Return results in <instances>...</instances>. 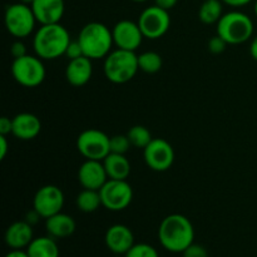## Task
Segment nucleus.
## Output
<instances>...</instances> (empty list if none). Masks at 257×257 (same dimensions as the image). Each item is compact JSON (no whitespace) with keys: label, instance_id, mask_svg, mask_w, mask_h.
Listing matches in <instances>:
<instances>
[{"label":"nucleus","instance_id":"obj_1","mask_svg":"<svg viewBox=\"0 0 257 257\" xmlns=\"http://www.w3.org/2000/svg\"><path fill=\"white\" fill-rule=\"evenodd\" d=\"M158 240L170 252H183L195 241V228L186 216L172 213L161 222Z\"/></svg>","mask_w":257,"mask_h":257},{"label":"nucleus","instance_id":"obj_2","mask_svg":"<svg viewBox=\"0 0 257 257\" xmlns=\"http://www.w3.org/2000/svg\"><path fill=\"white\" fill-rule=\"evenodd\" d=\"M68 30L60 23L40 25L33 39V48L43 60H53L65 54L70 43Z\"/></svg>","mask_w":257,"mask_h":257},{"label":"nucleus","instance_id":"obj_3","mask_svg":"<svg viewBox=\"0 0 257 257\" xmlns=\"http://www.w3.org/2000/svg\"><path fill=\"white\" fill-rule=\"evenodd\" d=\"M78 42L82 47L83 55L92 60L105 58L114 44L112 30L103 23L92 22L80 29Z\"/></svg>","mask_w":257,"mask_h":257},{"label":"nucleus","instance_id":"obj_4","mask_svg":"<svg viewBox=\"0 0 257 257\" xmlns=\"http://www.w3.org/2000/svg\"><path fill=\"white\" fill-rule=\"evenodd\" d=\"M103 70L109 82L114 84H124L132 80L140 70L138 55L132 50L117 48L104 58Z\"/></svg>","mask_w":257,"mask_h":257},{"label":"nucleus","instance_id":"obj_5","mask_svg":"<svg viewBox=\"0 0 257 257\" xmlns=\"http://www.w3.org/2000/svg\"><path fill=\"white\" fill-rule=\"evenodd\" d=\"M217 34L223 38L227 44H241L252 37L253 23L245 13H226L217 23Z\"/></svg>","mask_w":257,"mask_h":257},{"label":"nucleus","instance_id":"obj_6","mask_svg":"<svg viewBox=\"0 0 257 257\" xmlns=\"http://www.w3.org/2000/svg\"><path fill=\"white\" fill-rule=\"evenodd\" d=\"M4 22L8 32L18 39L29 37L38 23L32 7L20 2L7 8Z\"/></svg>","mask_w":257,"mask_h":257},{"label":"nucleus","instance_id":"obj_7","mask_svg":"<svg viewBox=\"0 0 257 257\" xmlns=\"http://www.w3.org/2000/svg\"><path fill=\"white\" fill-rule=\"evenodd\" d=\"M12 74L20 85L34 88L42 84L45 79V67L42 58L34 55H24L14 59L12 64Z\"/></svg>","mask_w":257,"mask_h":257},{"label":"nucleus","instance_id":"obj_8","mask_svg":"<svg viewBox=\"0 0 257 257\" xmlns=\"http://www.w3.org/2000/svg\"><path fill=\"white\" fill-rule=\"evenodd\" d=\"M77 150L85 160L103 161L110 153V137L102 131L89 128L78 136Z\"/></svg>","mask_w":257,"mask_h":257},{"label":"nucleus","instance_id":"obj_9","mask_svg":"<svg viewBox=\"0 0 257 257\" xmlns=\"http://www.w3.org/2000/svg\"><path fill=\"white\" fill-rule=\"evenodd\" d=\"M99 193L103 207L114 212L127 208L133 200V190L127 180H108Z\"/></svg>","mask_w":257,"mask_h":257},{"label":"nucleus","instance_id":"obj_10","mask_svg":"<svg viewBox=\"0 0 257 257\" xmlns=\"http://www.w3.org/2000/svg\"><path fill=\"white\" fill-rule=\"evenodd\" d=\"M137 23L143 37L148 39H158L162 38L170 29L171 18L168 10L162 9L157 5H152L146 8L141 13Z\"/></svg>","mask_w":257,"mask_h":257},{"label":"nucleus","instance_id":"obj_11","mask_svg":"<svg viewBox=\"0 0 257 257\" xmlns=\"http://www.w3.org/2000/svg\"><path fill=\"white\" fill-rule=\"evenodd\" d=\"M145 162L156 172H165L172 167L175 162V150L163 138H153L150 145L143 150Z\"/></svg>","mask_w":257,"mask_h":257},{"label":"nucleus","instance_id":"obj_12","mask_svg":"<svg viewBox=\"0 0 257 257\" xmlns=\"http://www.w3.org/2000/svg\"><path fill=\"white\" fill-rule=\"evenodd\" d=\"M64 206V193L58 186L47 185L37 191L33 200V208L42 216V218H49L62 212Z\"/></svg>","mask_w":257,"mask_h":257},{"label":"nucleus","instance_id":"obj_13","mask_svg":"<svg viewBox=\"0 0 257 257\" xmlns=\"http://www.w3.org/2000/svg\"><path fill=\"white\" fill-rule=\"evenodd\" d=\"M113 42L119 49L132 50L136 52L141 47L143 40V34L138 23L132 20H120L112 29Z\"/></svg>","mask_w":257,"mask_h":257},{"label":"nucleus","instance_id":"obj_14","mask_svg":"<svg viewBox=\"0 0 257 257\" xmlns=\"http://www.w3.org/2000/svg\"><path fill=\"white\" fill-rule=\"evenodd\" d=\"M108 180L103 161L85 160L78 170V181L87 190L99 191Z\"/></svg>","mask_w":257,"mask_h":257},{"label":"nucleus","instance_id":"obj_15","mask_svg":"<svg viewBox=\"0 0 257 257\" xmlns=\"http://www.w3.org/2000/svg\"><path fill=\"white\" fill-rule=\"evenodd\" d=\"M105 246L108 250L112 251L115 255H125L130 248L135 245V236L130 227L125 225L110 226L105 232Z\"/></svg>","mask_w":257,"mask_h":257},{"label":"nucleus","instance_id":"obj_16","mask_svg":"<svg viewBox=\"0 0 257 257\" xmlns=\"http://www.w3.org/2000/svg\"><path fill=\"white\" fill-rule=\"evenodd\" d=\"M30 7L40 25L60 23L65 12L64 0H34Z\"/></svg>","mask_w":257,"mask_h":257},{"label":"nucleus","instance_id":"obj_17","mask_svg":"<svg viewBox=\"0 0 257 257\" xmlns=\"http://www.w3.org/2000/svg\"><path fill=\"white\" fill-rule=\"evenodd\" d=\"M42 131L40 119L33 113H19L13 118V136L22 141L34 140Z\"/></svg>","mask_w":257,"mask_h":257},{"label":"nucleus","instance_id":"obj_18","mask_svg":"<svg viewBox=\"0 0 257 257\" xmlns=\"http://www.w3.org/2000/svg\"><path fill=\"white\" fill-rule=\"evenodd\" d=\"M93 75L92 59L87 57H79L72 59L65 68V78L68 83L74 87H83L90 80Z\"/></svg>","mask_w":257,"mask_h":257},{"label":"nucleus","instance_id":"obj_19","mask_svg":"<svg viewBox=\"0 0 257 257\" xmlns=\"http://www.w3.org/2000/svg\"><path fill=\"white\" fill-rule=\"evenodd\" d=\"M33 240V226L25 220L12 223L5 232V243L12 250L27 248Z\"/></svg>","mask_w":257,"mask_h":257},{"label":"nucleus","instance_id":"obj_20","mask_svg":"<svg viewBox=\"0 0 257 257\" xmlns=\"http://www.w3.org/2000/svg\"><path fill=\"white\" fill-rule=\"evenodd\" d=\"M45 228L48 235L54 238L69 237L77 228L74 218L67 213L59 212L45 220Z\"/></svg>","mask_w":257,"mask_h":257},{"label":"nucleus","instance_id":"obj_21","mask_svg":"<svg viewBox=\"0 0 257 257\" xmlns=\"http://www.w3.org/2000/svg\"><path fill=\"white\" fill-rule=\"evenodd\" d=\"M109 180H127L131 175V163L124 155L109 153L103 160Z\"/></svg>","mask_w":257,"mask_h":257},{"label":"nucleus","instance_id":"obj_22","mask_svg":"<svg viewBox=\"0 0 257 257\" xmlns=\"http://www.w3.org/2000/svg\"><path fill=\"white\" fill-rule=\"evenodd\" d=\"M29 257H59V247L52 236L37 237L27 247Z\"/></svg>","mask_w":257,"mask_h":257},{"label":"nucleus","instance_id":"obj_23","mask_svg":"<svg viewBox=\"0 0 257 257\" xmlns=\"http://www.w3.org/2000/svg\"><path fill=\"white\" fill-rule=\"evenodd\" d=\"M223 8L221 0H205L198 10V18L203 24H217L222 18Z\"/></svg>","mask_w":257,"mask_h":257},{"label":"nucleus","instance_id":"obj_24","mask_svg":"<svg viewBox=\"0 0 257 257\" xmlns=\"http://www.w3.org/2000/svg\"><path fill=\"white\" fill-rule=\"evenodd\" d=\"M77 207L79 208L82 212L90 213L97 211L98 208L102 206V198H100L99 191L97 190H84L77 196Z\"/></svg>","mask_w":257,"mask_h":257},{"label":"nucleus","instance_id":"obj_25","mask_svg":"<svg viewBox=\"0 0 257 257\" xmlns=\"http://www.w3.org/2000/svg\"><path fill=\"white\" fill-rule=\"evenodd\" d=\"M163 60L158 53L156 52H145L138 55V65L142 72L148 73V74H155L160 72L162 68Z\"/></svg>","mask_w":257,"mask_h":257},{"label":"nucleus","instance_id":"obj_26","mask_svg":"<svg viewBox=\"0 0 257 257\" xmlns=\"http://www.w3.org/2000/svg\"><path fill=\"white\" fill-rule=\"evenodd\" d=\"M128 138L131 141V145L136 148H142L145 150L148 145L151 143V141L153 140L152 133L150 132L148 128H146L145 125H133L127 133Z\"/></svg>","mask_w":257,"mask_h":257},{"label":"nucleus","instance_id":"obj_27","mask_svg":"<svg viewBox=\"0 0 257 257\" xmlns=\"http://www.w3.org/2000/svg\"><path fill=\"white\" fill-rule=\"evenodd\" d=\"M124 257H160L157 250L148 243H135Z\"/></svg>","mask_w":257,"mask_h":257},{"label":"nucleus","instance_id":"obj_28","mask_svg":"<svg viewBox=\"0 0 257 257\" xmlns=\"http://www.w3.org/2000/svg\"><path fill=\"white\" fill-rule=\"evenodd\" d=\"M131 141L127 135H117L110 137V153L125 155L131 148Z\"/></svg>","mask_w":257,"mask_h":257},{"label":"nucleus","instance_id":"obj_29","mask_svg":"<svg viewBox=\"0 0 257 257\" xmlns=\"http://www.w3.org/2000/svg\"><path fill=\"white\" fill-rule=\"evenodd\" d=\"M207 47L211 53H213V54H220V53L225 52L226 47H227V42L223 38H221L218 34H216L215 37H212L208 40Z\"/></svg>","mask_w":257,"mask_h":257},{"label":"nucleus","instance_id":"obj_30","mask_svg":"<svg viewBox=\"0 0 257 257\" xmlns=\"http://www.w3.org/2000/svg\"><path fill=\"white\" fill-rule=\"evenodd\" d=\"M183 257H208L207 250L203 246L193 242L182 252Z\"/></svg>","mask_w":257,"mask_h":257},{"label":"nucleus","instance_id":"obj_31","mask_svg":"<svg viewBox=\"0 0 257 257\" xmlns=\"http://www.w3.org/2000/svg\"><path fill=\"white\" fill-rule=\"evenodd\" d=\"M64 55L69 60L77 59V58L83 57V50H82V47H80L79 42H78V39L70 40V43H69V45H68L67 50H65Z\"/></svg>","mask_w":257,"mask_h":257},{"label":"nucleus","instance_id":"obj_32","mask_svg":"<svg viewBox=\"0 0 257 257\" xmlns=\"http://www.w3.org/2000/svg\"><path fill=\"white\" fill-rule=\"evenodd\" d=\"M10 53H12L14 59H18V58H22L28 54L27 47H25L24 43L20 42V40H17V42L13 43L12 47H10Z\"/></svg>","mask_w":257,"mask_h":257},{"label":"nucleus","instance_id":"obj_33","mask_svg":"<svg viewBox=\"0 0 257 257\" xmlns=\"http://www.w3.org/2000/svg\"><path fill=\"white\" fill-rule=\"evenodd\" d=\"M13 133V118L2 117L0 118V135L8 136Z\"/></svg>","mask_w":257,"mask_h":257},{"label":"nucleus","instance_id":"obj_34","mask_svg":"<svg viewBox=\"0 0 257 257\" xmlns=\"http://www.w3.org/2000/svg\"><path fill=\"white\" fill-rule=\"evenodd\" d=\"M9 151V143H8L7 136L0 135V160H4Z\"/></svg>","mask_w":257,"mask_h":257},{"label":"nucleus","instance_id":"obj_35","mask_svg":"<svg viewBox=\"0 0 257 257\" xmlns=\"http://www.w3.org/2000/svg\"><path fill=\"white\" fill-rule=\"evenodd\" d=\"M178 0H155V5L162 8L165 10H171L172 8L176 7Z\"/></svg>","mask_w":257,"mask_h":257},{"label":"nucleus","instance_id":"obj_36","mask_svg":"<svg viewBox=\"0 0 257 257\" xmlns=\"http://www.w3.org/2000/svg\"><path fill=\"white\" fill-rule=\"evenodd\" d=\"M39 218H42V216L39 215V213L37 212V211L33 208L32 212H28L27 217H25V221H27L28 223H30V225H35V223H38V221H39Z\"/></svg>","mask_w":257,"mask_h":257},{"label":"nucleus","instance_id":"obj_37","mask_svg":"<svg viewBox=\"0 0 257 257\" xmlns=\"http://www.w3.org/2000/svg\"><path fill=\"white\" fill-rule=\"evenodd\" d=\"M221 2L230 5V7L240 8V7H245V5H247L248 3H251L252 0H221Z\"/></svg>","mask_w":257,"mask_h":257},{"label":"nucleus","instance_id":"obj_38","mask_svg":"<svg viewBox=\"0 0 257 257\" xmlns=\"http://www.w3.org/2000/svg\"><path fill=\"white\" fill-rule=\"evenodd\" d=\"M250 54H251V57H252L253 59H255L256 62H257V37L253 38L252 42H251Z\"/></svg>","mask_w":257,"mask_h":257},{"label":"nucleus","instance_id":"obj_39","mask_svg":"<svg viewBox=\"0 0 257 257\" xmlns=\"http://www.w3.org/2000/svg\"><path fill=\"white\" fill-rule=\"evenodd\" d=\"M5 257H29L27 251L23 250H12Z\"/></svg>","mask_w":257,"mask_h":257},{"label":"nucleus","instance_id":"obj_40","mask_svg":"<svg viewBox=\"0 0 257 257\" xmlns=\"http://www.w3.org/2000/svg\"><path fill=\"white\" fill-rule=\"evenodd\" d=\"M20 3H23V4H27V5H32L33 4V2H34V0H19Z\"/></svg>","mask_w":257,"mask_h":257},{"label":"nucleus","instance_id":"obj_41","mask_svg":"<svg viewBox=\"0 0 257 257\" xmlns=\"http://www.w3.org/2000/svg\"><path fill=\"white\" fill-rule=\"evenodd\" d=\"M253 10H255V15H256V18H257V0L255 2V7H253Z\"/></svg>","mask_w":257,"mask_h":257},{"label":"nucleus","instance_id":"obj_42","mask_svg":"<svg viewBox=\"0 0 257 257\" xmlns=\"http://www.w3.org/2000/svg\"><path fill=\"white\" fill-rule=\"evenodd\" d=\"M132 2H135V3H145V2H148V0H132Z\"/></svg>","mask_w":257,"mask_h":257}]
</instances>
